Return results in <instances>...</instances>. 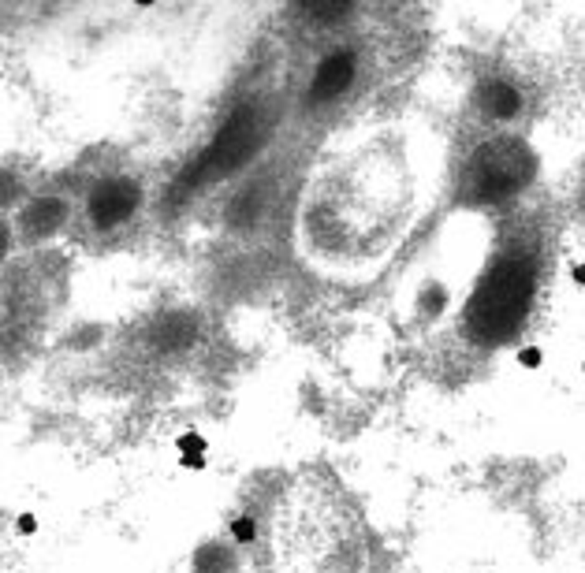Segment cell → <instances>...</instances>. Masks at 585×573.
Wrapping results in <instances>:
<instances>
[{"label": "cell", "instance_id": "6da1fadb", "mask_svg": "<svg viewBox=\"0 0 585 573\" xmlns=\"http://www.w3.org/2000/svg\"><path fill=\"white\" fill-rule=\"evenodd\" d=\"M529 290H533V268L526 257H503L496 261L485 279L473 287L470 301H466L462 324L478 343H500L518 328V317L526 313Z\"/></svg>", "mask_w": 585, "mask_h": 573}, {"label": "cell", "instance_id": "7a4b0ae2", "mask_svg": "<svg viewBox=\"0 0 585 573\" xmlns=\"http://www.w3.org/2000/svg\"><path fill=\"white\" fill-rule=\"evenodd\" d=\"M265 134V116L254 101L239 104L231 116L220 123V131L209 142V149L198 157V168H194V182L202 179H213V175H224V171H235L243 168L246 160L257 153V142Z\"/></svg>", "mask_w": 585, "mask_h": 573}, {"label": "cell", "instance_id": "3957f363", "mask_svg": "<svg viewBox=\"0 0 585 573\" xmlns=\"http://www.w3.org/2000/svg\"><path fill=\"white\" fill-rule=\"evenodd\" d=\"M142 182L135 175H123V171H112V175H101L86 190V220H90L93 231H116V227L131 223L138 212H142Z\"/></svg>", "mask_w": 585, "mask_h": 573}, {"label": "cell", "instance_id": "277c9868", "mask_svg": "<svg viewBox=\"0 0 585 573\" xmlns=\"http://www.w3.org/2000/svg\"><path fill=\"white\" fill-rule=\"evenodd\" d=\"M358 79V56L354 49H332L317 60V68L310 74V86H306V108H324V104H335L340 97L354 86Z\"/></svg>", "mask_w": 585, "mask_h": 573}, {"label": "cell", "instance_id": "5b68a950", "mask_svg": "<svg viewBox=\"0 0 585 573\" xmlns=\"http://www.w3.org/2000/svg\"><path fill=\"white\" fill-rule=\"evenodd\" d=\"M194 335H198V317H190V313H168L160 324H153V347L160 354H183L194 343Z\"/></svg>", "mask_w": 585, "mask_h": 573}, {"label": "cell", "instance_id": "8992f818", "mask_svg": "<svg viewBox=\"0 0 585 573\" xmlns=\"http://www.w3.org/2000/svg\"><path fill=\"white\" fill-rule=\"evenodd\" d=\"M68 205H63L60 198H41L34 201L30 209L23 212V231H26V239H49V235H56L63 223H68Z\"/></svg>", "mask_w": 585, "mask_h": 573}, {"label": "cell", "instance_id": "52a82bcc", "mask_svg": "<svg viewBox=\"0 0 585 573\" xmlns=\"http://www.w3.org/2000/svg\"><path fill=\"white\" fill-rule=\"evenodd\" d=\"M190 573H239V555L224 540H205L190 555Z\"/></svg>", "mask_w": 585, "mask_h": 573}, {"label": "cell", "instance_id": "ba28073f", "mask_svg": "<svg viewBox=\"0 0 585 573\" xmlns=\"http://www.w3.org/2000/svg\"><path fill=\"white\" fill-rule=\"evenodd\" d=\"M227 533H231L235 544H254V540H257V521H254L250 514H239V517H231Z\"/></svg>", "mask_w": 585, "mask_h": 573}, {"label": "cell", "instance_id": "9c48e42d", "mask_svg": "<svg viewBox=\"0 0 585 573\" xmlns=\"http://www.w3.org/2000/svg\"><path fill=\"white\" fill-rule=\"evenodd\" d=\"M179 443V450H183V458H198V454H205V436H198V432H183V436L176 439Z\"/></svg>", "mask_w": 585, "mask_h": 573}, {"label": "cell", "instance_id": "30bf717a", "mask_svg": "<svg viewBox=\"0 0 585 573\" xmlns=\"http://www.w3.org/2000/svg\"><path fill=\"white\" fill-rule=\"evenodd\" d=\"M540 361H545L540 347H522L518 350V365H522V369H540Z\"/></svg>", "mask_w": 585, "mask_h": 573}, {"label": "cell", "instance_id": "8fae6325", "mask_svg": "<svg viewBox=\"0 0 585 573\" xmlns=\"http://www.w3.org/2000/svg\"><path fill=\"white\" fill-rule=\"evenodd\" d=\"M15 528H19V533H23V536H30V533H34V528H38V517H34V514H19Z\"/></svg>", "mask_w": 585, "mask_h": 573}, {"label": "cell", "instance_id": "7c38bea8", "mask_svg": "<svg viewBox=\"0 0 585 573\" xmlns=\"http://www.w3.org/2000/svg\"><path fill=\"white\" fill-rule=\"evenodd\" d=\"M570 276H574V283H578V287H585V265H574Z\"/></svg>", "mask_w": 585, "mask_h": 573}, {"label": "cell", "instance_id": "4fadbf2b", "mask_svg": "<svg viewBox=\"0 0 585 573\" xmlns=\"http://www.w3.org/2000/svg\"><path fill=\"white\" fill-rule=\"evenodd\" d=\"M582 369H585V365H582Z\"/></svg>", "mask_w": 585, "mask_h": 573}]
</instances>
